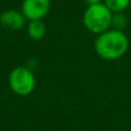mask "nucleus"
Here are the masks:
<instances>
[{
    "label": "nucleus",
    "instance_id": "f03ea898",
    "mask_svg": "<svg viewBox=\"0 0 131 131\" xmlns=\"http://www.w3.org/2000/svg\"><path fill=\"white\" fill-rule=\"evenodd\" d=\"M113 13L104 4L89 5L83 14V24L89 32L100 35L111 29Z\"/></svg>",
    "mask_w": 131,
    "mask_h": 131
},
{
    "label": "nucleus",
    "instance_id": "20e7f679",
    "mask_svg": "<svg viewBox=\"0 0 131 131\" xmlns=\"http://www.w3.org/2000/svg\"><path fill=\"white\" fill-rule=\"evenodd\" d=\"M50 8L51 0H23L21 10L27 20L35 21L45 17Z\"/></svg>",
    "mask_w": 131,
    "mask_h": 131
},
{
    "label": "nucleus",
    "instance_id": "0eeeda50",
    "mask_svg": "<svg viewBox=\"0 0 131 131\" xmlns=\"http://www.w3.org/2000/svg\"><path fill=\"white\" fill-rule=\"evenodd\" d=\"M127 27H128V17L124 14V12L113 13L111 29L118 30V31H124V29Z\"/></svg>",
    "mask_w": 131,
    "mask_h": 131
},
{
    "label": "nucleus",
    "instance_id": "39448f33",
    "mask_svg": "<svg viewBox=\"0 0 131 131\" xmlns=\"http://www.w3.org/2000/svg\"><path fill=\"white\" fill-rule=\"evenodd\" d=\"M25 20L27 18L24 17L22 12H17L16 9H7L0 15V23L2 27L13 31L23 29L25 25Z\"/></svg>",
    "mask_w": 131,
    "mask_h": 131
},
{
    "label": "nucleus",
    "instance_id": "f257e3e1",
    "mask_svg": "<svg viewBox=\"0 0 131 131\" xmlns=\"http://www.w3.org/2000/svg\"><path fill=\"white\" fill-rule=\"evenodd\" d=\"M129 50V38L124 31L109 29L98 35L94 40V51L102 60L115 61L124 57Z\"/></svg>",
    "mask_w": 131,
    "mask_h": 131
},
{
    "label": "nucleus",
    "instance_id": "423d86ee",
    "mask_svg": "<svg viewBox=\"0 0 131 131\" xmlns=\"http://www.w3.org/2000/svg\"><path fill=\"white\" fill-rule=\"evenodd\" d=\"M27 30L28 35L32 40H40L46 34V25L41 20L29 21Z\"/></svg>",
    "mask_w": 131,
    "mask_h": 131
},
{
    "label": "nucleus",
    "instance_id": "6e6552de",
    "mask_svg": "<svg viewBox=\"0 0 131 131\" xmlns=\"http://www.w3.org/2000/svg\"><path fill=\"white\" fill-rule=\"evenodd\" d=\"M104 4L109 8L112 13L124 12L130 6L131 0H104Z\"/></svg>",
    "mask_w": 131,
    "mask_h": 131
},
{
    "label": "nucleus",
    "instance_id": "7ed1b4c3",
    "mask_svg": "<svg viewBox=\"0 0 131 131\" xmlns=\"http://www.w3.org/2000/svg\"><path fill=\"white\" fill-rule=\"evenodd\" d=\"M8 84L15 94L27 97L34 92L36 88V78L30 69L25 67H17L9 74Z\"/></svg>",
    "mask_w": 131,
    "mask_h": 131
},
{
    "label": "nucleus",
    "instance_id": "1a4fd4ad",
    "mask_svg": "<svg viewBox=\"0 0 131 131\" xmlns=\"http://www.w3.org/2000/svg\"><path fill=\"white\" fill-rule=\"evenodd\" d=\"M85 2L89 5H94V4H100V2H104V0H85Z\"/></svg>",
    "mask_w": 131,
    "mask_h": 131
}]
</instances>
